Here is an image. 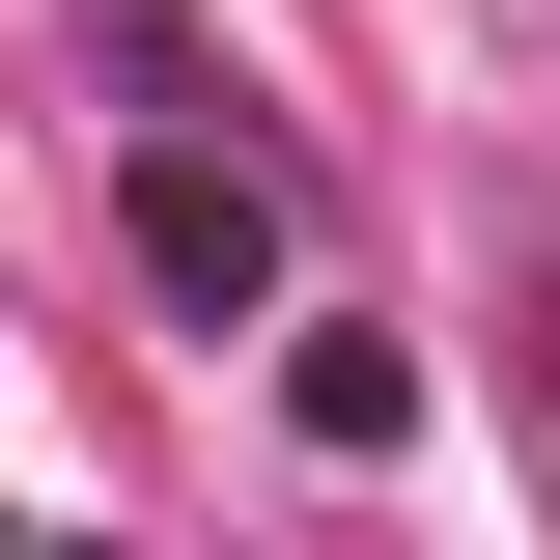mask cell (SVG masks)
<instances>
[{
    "instance_id": "6da1fadb",
    "label": "cell",
    "mask_w": 560,
    "mask_h": 560,
    "mask_svg": "<svg viewBox=\"0 0 560 560\" xmlns=\"http://www.w3.org/2000/svg\"><path fill=\"white\" fill-rule=\"evenodd\" d=\"M140 280H168V308H197V337H224V308H280V168H224V140H140Z\"/></svg>"
},
{
    "instance_id": "7a4b0ae2",
    "label": "cell",
    "mask_w": 560,
    "mask_h": 560,
    "mask_svg": "<svg viewBox=\"0 0 560 560\" xmlns=\"http://www.w3.org/2000/svg\"><path fill=\"white\" fill-rule=\"evenodd\" d=\"M280 420H308L337 477H393V448H420V364L393 337H280Z\"/></svg>"
}]
</instances>
